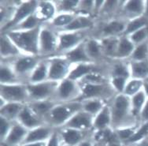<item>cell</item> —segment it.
<instances>
[{"instance_id":"cell-1","label":"cell","mask_w":148,"mask_h":146,"mask_svg":"<svg viewBox=\"0 0 148 146\" xmlns=\"http://www.w3.org/2000/svg\"><path fill=\"white\" fill-rule=\"evenodd\" d=\"M82 110L81 101L55 103L43 118L44 123L53 129L62 128L77 112Z\"/></svg>"},{"instance_id":"cell-2","label":"cell","mask_w":148,"mask_h":146,"mask_svg":"<svg viewBox=\"0 0 148 146\" xmlns=\"http://www.w3.org/2000/svg\"><path fill=\"white\" fill-rule=\"evenodd\" d=\"M41 26L31 30H12L5 32L23 54L40 56L39 39Z\"/></svg>"},{"instance_id":"cell-3","label":"cell","mask_w":148,"mask_h":146,"mask_svg":"<svg viewBox=\"0 0 148 146\" xmlns=\"http://www.w3.org/2000/svg\"><path fill=\"white\" fill-rule=\"evenodd\" d=\"M111 113V128L114 130L129 127L128 116H132L131 110V97L123 93H118L110 107Z\"/></svg>"},{"instance_id":"cell-4","label":"cell","mask_w":148,"mask_h":146,"mask_svg":"<svg viewBox=\"0 0 148 146\" xmlns=\"http://www.w3.org/2000/svg\"><path fill=\"white\" fill-rule=\"evenodd\" d=\"M0 92L1 100H3L6 103H28L29 102L27 84L1 85Z\"/></svg>"},{"instance_id":"cell-5","label":"cell","mask_w":148,"mask_h":146,"mask_svg":"<svg viewBox=\"0 0 148 146\" xmlns=\"http://www.w3.org/2000/svg\"><path fill=\"white\" fill-rule=\"evenodd\" d=\"M58 83L59 82L58 81L49 80L40 83H28L27 89L29 92V102L47 100L54 98Z\"/></svg>"},{"instance_id":"cell-6","label":"cell","mask_w":148,"mask_h":146,"mask_svg":"<svg viewBox=\"0 0 148 146\" xmlns=\"http://www.w3.org/2000/svg\"><path fill=\"white\" fill-rule=\"evenodd\" d=\"M39 5V1L32 0V1H21V3L14 10V13L13 14L11 20L8 23L2 27L3 33L10 31L15 26L19 25L23 21L25 20L27 17L34 14L36 11L37 7Z\"/></svg>"},{"instance_id":"cell-7","label":"cell","mask_w":148,"mask_h":146,"mask_svg":"<svg viewBox=\"0 0 148 146\" xmlns=\"http://www.w3.org/2000/svg\"><path fill=\"white\" fill-rule=\"evenodd\" d=\"M48 64L47 80L60 82L68 77L72 64L62 56H52L47 59Z\"/></svg>"},{"instance_id":"cell-8","label":"cell","mask_w":148,"mask_h":146,"mask_svg":"<svg viewBox=\"0 0 148 146\" xmlns=\"http://www.w3.org/2000/svg\"><path fill=\"white\" fill-rule=\"evenodd\" d=\"M80 96V86L78 82L66 78L58 83L54 98L57 99L59 103H66L78 101Z\"/></svg>"},{"instance_id":"cell-9","label":"cell","mask_w":148,"mask_h":146,"mask_svg":"<svg viewBox=\"0 0 148 146\" xmlns=\"http://www.w3.org/2000/svg\"><path fill=\"white\" fill-rule=\"evenodd\" d=\"M114 90L111 85L109 86L105 83H83L80 86V96L78 101H80V99L84 100L91 99L103 100L104 97L111 96Z\"/></svg>"},{"instance_id":"cell-10","label":"cell","mask_w":148,"mask_h":146,"mask_svg":"<svg viewBox=\"0 0 148 146\" xmlns=\"http://www.w3.org/2000/svg\"><path fill=\"white\" fill-rule=\"evenodd\" d=\"M58 44V36L51 29L41 26L39 39L40 56H50L54 53H57Z\"/></svg>"},{"instance_id":"cell-11","label":"cell","mask_w":148,"mask_h":146,"mask_svg":"<svg viewBox=\"0 0 148 146\" xmlns=\"http://www.w3.org/2000/svg\"><path fill=\"white\" fill-rule=\"evenodd\" d=\"M84 32H62L58 35L57 53H63L70 51L85 41Z\"/></svg>"},{"instance_id":"cell-12","label":"cell","mask_w":148,"mask_h":146,"mask_svg":"<svg viewBox=\"0 0 148 146\" xmlns=\"http://www.w3.org/2000/svg\"><path fill=\"white\" fill-rule=\"evenodd\" d=\"M39 57L40 56L22 54L14 59V62L11 66L18 77L26 76L29 77L40 63Z\"/></svg>"},{"instance_id":"cell-13","label":"cell","mask_w":148,"mask_h":146,"mask_svg":"<svg viewBox=\"0 0 148 146\" xmlns=\"http://www.w3.org/2000/svg\"><path fill=\"white\" fill-rule=\"evenodd\" d=\"M94 117L95 116L88 112L80 110L77 112L63 127L73 128L86 132L93 129Z\"/></svg>"},{"instance_id":"cell-14","label":"cell","mask_w":148,"mask_h":146,"mask_svg":"<svg viewBox=\"0 0 148 146\" xmlns=\"http://www.w3.org/2000/svg\"><path fill=\"white\" fill-rule=\"evenodd\" d=\"M17 122L26 129L31 130L45 124L43 118L35 114L28 103L25 104L17 118Z\"/></svg>"},{"instance_id":"cell-15","label":"cell","mask_w":148,"mask_h":146,"mask_svg":"<svg viewBox=\"0 0 148 146\" xmlns=\"http://www.w3.org/2000/svg\"><path fill=\"white\" fill-rule=\"evenodd\" d=\"M28 132L29 129H26L17 121L14 122L10 131L6 139L2 142V145L5 146H21L28 134Z\"/></svg>"},{"instance_id":"cell-16","label":"cell","mask_w":148,"mask_h":146,"mask_svg":"<svg viewBox=\"0 0 148 146\" xmlns=\"http://www.w3.org/2000/svg\"><path fill=\"white\" fill-rule=\"evenodd\" d=\"M54 129L47 124L29 130L22 145L36 142H45L51 136Z\"/></svg>"},{"instance_id":"cell-17","label":"cell","mask_w":148,"mask_h":146,"mask_svg":"<svg viewBox=\"0 0 148 146\" xmlns=\"http://www.w3.org/2000/svg\"><path fill=\"white\" fill-rule=\"evenodd\" d=\"M60 129V132L58 133L63 145L69 146H77L81 141L86 139L84 138L85 131H81L79 129L68 127H62Z\"/></svg>"},{"instance_id":"cell-18","label":"cell","mask_w":148,"mask_h":146,"mask_svg":"<svg viewBox=\"0 0 148 146\" xmlns=\"http://www.w3.org/2000/svg\"><path fill=\"white\" fill-rule=\"evenodd\" d=\"M0 53L2 59H5L6 60L16 59L22 54L6 33H3L0 39Z\"/></svg>"},{"instance_id":"cell-19","label":"cell","mask_w":148,"mask_h":146,"mask_svg":"<svg viewBox=\"0 0 148 146\" xmlns=\"http://www.w3.org/2000/svg\"><path fill=\"white\" fill-rule=\"evenodd\" d=\"M63 57L71 63V64H79V63H92L85 50V41L79 44L70 51L63 54Z\"/></svg>"},{"instance_id":"cell-20","label":"cell","mask_w":148,"mask_h":146,"mask_svg":"<svg viewBox=\"0 0 148 146\" xmlns=\"http://www.w3.org/2000/svg\"><path fill=\"white\" fill-rule=\"evenodd\" d=\"M145 2L143 0H128L124 2L123 11L129 17V20L144 15Z\"/></svg>"},{"instance_id":"cell-21","label":"cell","mask_w":148,"mask_h":146,"mask_svg":"<svg viewBox=\"0 0 148 146\" xmlns=\"http://www.w3.org/2000/svg\"><path fill=\"white\" fill-rule=\"evenodd\" d=\"M57 13L56 5L51 1H39V5L35 14L42 21H51Z\"/></svg>"},{"instance_id":"cell-22","label":"cell","mask_w":148,"mask_h":146,"mask_svg":"<svg viewBox=\"0 0 148 146\" xmlns=\"http://www.w3.org/2000/svg\"><path fill=\"white\" fill-rule=\"evenodd\" d=\"M111 128V113L110 107L105 106L94 117L93 129L96 132Z\"/></svg>"},{"instance_id":"cell-23","label":"cell","mask_w":148,"mask_h":146,"mask_svg":"<svg viewBox=\"0 0 148 146\" xmlns=\"http://www.w3.org/2000/svg\"><path fill=\"white\" fill-rule=\"evenodd\" d=\"M96 71V67L92 63H79L72 67L67 78L78 82L87 75Z\"/></svg>"},{"instance_id":"cell-24","label":"cell","mask_w":148,"mask_h":146,"mask_svg":"<svg viewBox=\"0 0 148 146\" xmlns=\"http://www.w3.org/2000/svg\"><path fill=\"white\" fill-rule=\"evenodd\" d=\"M93 24V21L88 15L79 14L76 15L72 22L62 29L63 32H80L91 28Z\"/></svg>"},{"instance_id":"cell-25","label":"cell","mask_w":148,"mask_h":146,"mask_svg":"<svg viewBox=\"0 0 148 146\" xmlns=\"http://www.w3.org/2000/svg\"><path fill=\"white\" fill-rule=\"evenodd\" d=\"M25 104L26 103H1V117L11 122H16Z\"/></svg>"},{"instance_id":"cell-26","label":"cell","mask_w":148,"mask_h":146,"mask_svg":"<svg viewBox=\"0 0 148 146\" xmlns=\"http://www.w3.org/2000/svg\"><path fill=\"white\" fill-rule=\"evenodd\" d=\"M131 78L146 81L148 78V60L131 61L128 64Z\"/></svg>"},{"instance_id":"cell-27","label":"cell","mask_w":148,"mask_h":146,"mask_svg":"<svg viewBox=\"0 0 148 146\" xmlns=\"http://www.w3.org/2000/svg\"><path fill=\"white\" fill-rule=\"evenodd\" d=\"M136 45L134 44L132 40L128 36H121L119 39V43L117 47V52L115 54L116 59H124L131 57Z\"/></svg>"},{"instance_id":"cell-28","label":"cell","mask_w":148,"mask_h":146,"mask_svg":"<svg viewBox=\"0 0 148 146\" xmlns=\"http://www.w3.org/2000/svg\"><path fill=\"white\" fill-rule=\"evenodd\" d=\"M48 78V64L46 61H40L36 69L29 77V84H36L47 81Z\"/></svg>"},{"instance_id":"cell-29","label":"cell","mask_w":148,"mask_h":146,"mask_svg":"<svg viewBox=\"0 0 148 146\" xmlns=\"http://www.w3.org/2000/svg\"><path fill=\"white\" fill-rule=\"evenodd\" d=\"M19 77L13 69L11 64L2 63L0 68V81L1 85H11L21 83L17 81Z\"/></svg>"},{"instance_id":"cell-30","label":"cell","mask_w":148,"mask_h":146,"mask_svg":"<svg viewBox=\"0 0 148 146\" xmlns=\"http://www.w3.org/2000/svg\"><path fill=\"white\" fill-rule=\"evenodd\" d=\"M126 24L125 21L119 20H113L106 24L103 29V34L105 37L117 36L122 35L125 29Z\"/></svg>"},{"instance_id":"cell-31","label":"cell","mask_w":148,"mask_h":146,"mask_svg":"<svg viewBox=\"0 0 148 146\" xmlns=\"http://www.w3.org/2000/svg\"><path fill=\"white\" fill-rule=\"evenodd\" d=\"M28 104L36 115L43 119L44 116L54 106L55 103H54L51 100H47L29 102V103H28Z\"/></svg>"},{"instance_id":"cell-32","label":"cell","mask_w":148,"mask_h":146,"mask_svg":"<svg viewBox=\"0 0 148 146\" xmlns=\"http://www.w3.org/2000/svg\"><path fill=\"white\" fill-rule=\"evenodd\" d=\"M146 26H148V19L144 15L141 16V17H136V18H133L131 20H128V21L126 24L125 29L123 32L122 36H129L135 32L138 31V30L144 28Z\"/></svg>"},{"instance_id":"cell-33","label":"cell","mask_w":148,"mask_h":146,"mask_svg":"<svg viewBox=\"0 0 148 146\" xmlns=\"http://www.w3.org/2000/svg\"><path fill=\"white\" fill-rule=\"evenodd\" d=\"M147 100V96L143 90H141L131 97L132 115L133 117H140L143 107Z\"/></svg>"},{"instance_id":"cell-34","label":"cell","mask_w":148,"mask_h":146,"mask_svg":"<svg viewBox=\"0 0 148 146\" xmlns=\"http://www.w3.org/2000/svg\"><path fill=\"white\" fill-rule=\"evenodd\" d=\"M120 37L117 36H111V37H105L100 43L103 51V54H105L110 57H115L117 52L118 43Z\"/></svg>"},{"instance_id":"cell-35","label":"cell","mask_w":148,"mask_h":146,"mask_svg":"<svg viewBox=\"0 0 148 146\" xmlns=\"http://www.w3.org/2000/svg\"><path fill=\"white\" fill-rule=\"evenodd\" d=\"M85 50L88 57L92 62L99 59L103 54L101 43L95 39L85 40Z\"/></svg>"},{"instance_id":"cell-36","label":"cell","mask_w":148,"mask_h":146,"mask_svg":"<svg viewBox=\"0 0 148 146\" xmlns=\"http://www.w3.org/2000/svg\"><path fill=\"white\" fill-rule=\"evenodd\" d=\"M147 139H148V122L143 123L140 126H137L134 134L125 144L136 145Z\"/></svg>"},{"instance_id":"cell-37","label":"cell","mask_w":148,"mask_h":146,"mask_svg":"<svg viewBox=\"0 0 148 146\" xmlns=\"http://www.w3.org/2000/svg\"><path fill=\"white\" fill-rule=\"evenodd\" d=\"M81 103H82L83 111L88 112L93 116H95L103 108V107L105 106L103 100H100V99L83 100Z\"/></svg>"},{"instance_id":"cell-38","label":"cell","mask_w":148,"mask_h":146,"mask_svg":"<svg viewBox=\"0 0 148 146\" xmlns=\"http://www.w3.org/2000/svg\"><path fill=\"white\" fill-rule=\"evenodd\" d=\"M57 12L59 14H74L73 11L76 10L80 5L79 0H62L58 1L55 3Z\"/></svg>"},{"instance_id":"cell-39","label":"cell","mask_w":148,"mask_h":146,"mask_svg":"<svg viewBox=\"0 0 148 146\" xmlns=\"http://www.w3.org/2000/svg\"><path fill=\"white\" fill-rule=\"evenodd\" d=\"M40 23H41V21H40V19L34 14L29 16V17H27L25 20H24L19 25L15 26L14 28L12 29L10 31H12V30H17V31L31 30V29H34L41 25Z\"/></svg>"},{"instance_id":"cell-40","label":"cell","mask_w":148,"mask_h":146,"mask_svg":"<svg viewBox=\"0 0 148 146\" xmlns=\"http://www.w3.org/2000/svg\"><path fill=\"white\" fill-rule=\"evenodd\" d=\"M144 81L135 79V78H130L126 84L125 89L123 92V94L128 96L129 97L133 96L137 92L141 91L143 88Z\"/></svg>"},{"instance_id":"cell-41","label":"cell","mask_w":148,"mask_h":146,"mask_svg":"<svg viewBox=\"0 0 148 146\" xmlns=\"http://www.w3.org/2000/svg\"><path fill=\"white\" fill-rule=\"evenodd\" d=\"M130 59L131 61L148 60V40L136 45Z\"/></svg>"},{"instance_id":"cell-42","label":"cell","mask_w":148,"mask_h":146,"mask_svg":"<svg viewBox=\"0 0 148 146\" xmlns=\"http://www.w3.org/2000/svg\"><path fill=\"white\" fill-rule=\"evenodd\" d=\"M76 17L75 14H58L55 15V17L52 19V25L56 28H61L62 29L69 24L72 22Z\"/></svg>"},{"instance_id":"cell-43","label":"cell","mask_w":148,"mask_h":146,"mask_svg":"<svg viewBox=\"0 0 148 146\" xmlns=\"http://www.w3.org/2000/svg\"><path fill=\"white\" fill-rule=\"evenodd\" d=\"M125 77L127 79L131 78L129 65H125L124 63H117L115 64L111 71V77Z\"/></svg>"},{"instance_id":"cell-44","label":"cell","mask_w":148,"mask_h":146,"mask_svg":"<svg viewBox=\"0 0 148 146\" xmlns=\"http://www.w3.org/2000/svg\"><path fill=\"white\" fill-rule=\"evenodd\" d=\"M129 39L132 40V42L135 45H138L140 43L146 42L148 40V26H146L144 28L135 32L134 33L131 34L129 36Z\"/></svg>"},{"instance_id":"cell-45","label":"cell","mask_w":148,"mask_h":146,"mask_svg":"<svg viewBox=\"0 0 148 146\" xmlns=\"http://www.w3.org/2000/svg\"><path fill=\"white\" fill-rule=\"evenodd\" d=\"M136 128L137 126H135L116 129L115 132H116V134H117V138L119 139L120 142H124L125 144L131 138L132 136L134 134Z\"/></svg>"},{"instance_id":"cell-46","label":"cell","mask_w":148,"mask_h":146,"mask_svg":"<svg viewBox=\"0 0 148 146\" xmlns=\"http://www.w3.org/2000/svg\"><path fill=\"white\" fill-rule=\"evenodd\" d=\"M129 79L125 78V77H111L110 85L118 93H123L125 89L126 84Z\"/></svg>"},{"instance_id":"cell-47","label":"cell","mask_w":148,"mask_h":146,"mask_svg":"<svg viewBox=\"0 0 148 146\" xmlns=\"http://www.w3.org/2000/svg\"><path fill=\"white\" fill-rule=\"evenodd\" d=\"M14 122L8 120L6 118L0 117V137H1V142L6 139L7 135L10 131Z\"/></svg>"},{"instance_id":"cell-48","label":"cell","mask_w":148,"mask_h":146,"mask_svg":"<svg viewBox=\"0 0 148 146\" xmlns=\"http://www.w3.org/2000/svg\"><path fill=\"white\" fill-rule=\"evenodd\" d=\"M63 143L58 132L54 130L51 136L47 140L46 146H62Z\"/></svg>"},{"instance_id":"cell-49","label":"cell","mask_w":148,"mask_h":146,"mask_svg":"<svg viewBox=\"0 0 148 146\" xmlns=\"http://www.w3.org/2000/svg\"><path fill=\"white\" fill-rule=\"evenodd\" d=\"M94 6H95V1H92V0H83V1H80V5H79V7L83 12L86 11L90 12L91 10H94Z\"/></svg>"},{"instance_id":"cell-50","label":"cell","mask_w":148,"mask_h":146,"mask_svg":"<svg viewBox=\"0 0 148 146\" xmlns=\"http://www.w3.org/2000/svg\"><path fill=\"white\" fill-rule=\"evenodd\" d=\"M121 2H118V1H112V0H107V1H105L104 2V4H103V8H102V11H106L109 13V12H111L114 10L116 7L117 6V4L120 3Z\"/></svg>"},{"instance_id":"cell-51","label":"cell","mask_w":148,"mask_h":146,"mask_svg":"<svg viewBox=\"0 0 148 146\" xmlns=\"http://www.w3.org/2000/svg\"><path fill=\"white\" fill-rule=\"evenodd\" d=\"M140 118H141L143 123H145V122H148V98L147 101H146L144 106L143 107L141 113H140Z\"/></svg>"},{"instance_id":"cell-52","label":"cell","mask_w":148,"mask_h":146,"mask_svg":"<svg viewBox=\"0 0 148 146\" xmlns=\"http://www.w3.org/2000/svg\"><path fill=\"white\" fill-rule=\"evenodd\" d=\"M77 146H95L93 141L89 139H84Z\"/></svg>"},{"instance_id":"cell-53","label":"cell","mask_w":148,"mask_h":146,"mask_svg":"<svg viewBox=\"0 0 148 146\" xmlns=\"http://www.w3.org/2000/svg\"><path fill=\"white\" fill-rule=\"evenodd\" d=\"M46 143H47V141H45V142H36V143L28 144V145L21 146H46Z\"/></svg>"},{"instance_id":"cell-54","label":"cell","mask_w":148,"mask_h":146,"mask_svg":"<svg viewBox=\"0 0 148 146\" xmlns=\"http://www.w3.org/2000/svg\"><path fill=\"white\" fill-rule=\"evenodd\" d=\"M143 90L144 91L145 94L147 95V96L148 98V80L144 81V84H143Z\"/></svg>"},{"instance_id":"cell-55","label":"cell","mask_w":148,"mask_h":146,"mask_svg":"<svg viewBox=\"0 0 148 146\" xmlns=\"http://www.w3.org/2000/svg\"><path fill=\"white\" fill-rule=\"evenodd\" d=\"M144 16L148 19V1L145 2V11H144Z\"/></svg>"},{"instance_id":"cell-56","label":"cell","mask_w":148,"mask_h":146,"mask_svg":"<svg viewBox=\"0 0 148 146\" xmlns=\"http://www.w3.org/2000/svg\"><path fill=\"white\" fill-rule=\"evenodd\" d=\"M136 146H148V139L143 140L140 143L137 144V145H136Z\"/></svg>"},{"instance_id":"cell-57","label":"cell","mask_w":148,"mask_h":146,"mask_svg":"<svg viewBox=\"0 0 148 146\" xmlns=\"http://www.w3.org/2000/svg\"><path fill=\"white\" fill-rule=\"evenodd\" d=\"M62 146H69V145H63Z\"/></svg>"},{"instance_id":"cell-58","label":"cell","mask_w":148,"mask_h":146,"mask_svg":"<svg viewBox=\"0 0 148 146\" xmlns=\"http://www.w3.org/2000/svg\"><path fill=\"white\" fill-rule=\"evenodd\" d=\"M147 80H148V78H147Z\"/></svg>"},{"instance_id":"cell-59","label":"cell","mask_w":148,"mask_h":146,"mask_svg":"<svg viewBox=\"0 0 148 146\" xmlns=\"http://www.w3.org/2000/svg\"><path fill=\"white\" fill-rule=\"evenodd\" d=\"M3 146H5V145H3Z\"/></svg>"}]
</instances>
